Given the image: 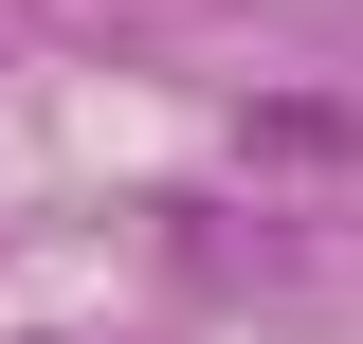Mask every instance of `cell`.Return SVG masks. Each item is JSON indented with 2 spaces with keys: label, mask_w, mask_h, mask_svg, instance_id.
I'll return each instance as SVG.
<instances>
[{
  "label": "cell",
  "mask_w": 363,
  "mask_h": 344,
  "mask_svg": "<svg viewBox=\"0 0 363 344\" xmlns=\"http://www.w3.org/2000/svg\"><path fill=\"white\" fill-rule=\"evenodd\" d=\"M255 145H272V164H363V91H272Z\"/></svg>",
  "instance_id": "obj_1"
}]
</instances>
